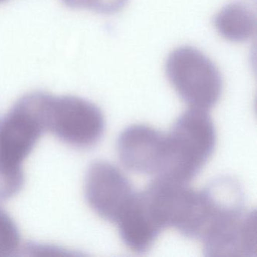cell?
<instances>
[{"mask_svg": "<svg viewBox=\"0 0 257 257\" xmlns=\"http://www.w3.org/2000/svg\"><path fill=\"white\" fill-rule=\"evenodd\" d=\"M140 195L161 230L171 227L188 237L199 238L216 212L207 189L194 190L186 183L156 178Z\"/></svg>", "mask_w": 257, "mask_h": 257, "instance_id": "6da1fadb", "label": "cell"}, {"mask_svg": "<svg viewBox=\"0 0 257 257\" xmlns=\"http://www.w3.org/2000/svg\"><path fill=\"white\" fill-rule=\"evenodd\" d=\"M166 73L174 89L192 109L207 111L220 97L222 78L213 62L195 48L182 46L173 51Z\"/></svg>", "mask_w": 257, "mask_h": 257, "instance_id": "277c9868", "label": "cell"}, {"mask_svg": "<svg viewBox=\"0 0 257 257\" xmlns=\"http://www.w3.org/2000/svg\"><path fill=\"white\" fill-rule=\"evenodd\" d=\"M73 8L91 10L103 14H112L120 11L127 0H63Z\"/></svg>", "mask_w": 257, "mask_h": 257, "instance_id": "7c38bea8", "label": "cell"}, {"mask_svg": "<svg viewBox=\"0 0 257 257\" xmlns=\"http://www.w3.org/2000/svg\"><path fill=\"white\" fill-rule=\"evenodd\" d=\"M4 0H0V2H4Z\"/></svg>", "mask_w": 257, "mask_h": 257, "instance_id": "4fadbf2b", "label": "cell"}, {"mask_svg": "<svg viewBox=\"0 0 257 257\" xmlns=\"http://www.w3.org/2000/svg\"><path fill=\"white\" fill-rule=\"evenodd\" d=\"M40 93L28 94L0 121V177L13 190L22 168L45 128Z\"/></svg>", "mask_w": 257, "mask_h": 257, "instance_id": "3957f363", "label": "cell"}, {"mask_svg": "<svg viewBox=\"0 0 257 257\" xmlns=\"http://www.w3.org/2000/svg\"><path fill=\"white\" fill-rule=\"evenodd\" d=\"M165 135L150 126H130L118 138L120 160L132 171L158 178L165 165Z\"/></svg>", "mask_w": 257, "mask_h": 257, "instance_id": "ba28073f", "label": "cell"}, {"mask_svg": "<svg viewBox=\"0 0 257 257\" xmlns=\"http://www.w3.org/2000/svg\"><path fill=\"white\" fill-rule=\"evenodd\" d=\"M42 107L46 130L69 144L88 147L95 144L103 134V114L84 99L42 93Z\"/></svg>", "mask_w": 257, "mask_h": 257, "instance_id": "5b68a950", "label": "cell"}, {"mask_svg": "<svg viewBox=\"0 0 257 257\" xmlns=\"http://www.w3.org/2000/svg\"><path fill=\"white\" fill-rule=\"evenodd\" d=\"M115 224L126 246L136 252L150 249L161 231L149 216L140 193Z\"/></svg>", "mask_w": 257, "mask_h": 257, "instance_id": "9c48e42d", "label": "cell"}, {"mask_svg": "<svg viewBox=\"0 0 257 257\" xmlns=\"http://www.w3.org/2000/svg\"><path fill=\"white\" fill-rule=\"evenodd\" d=\"M214 24L219 34L232 42L246 41L255 31L253 15L239 4H231L222 9L216 15Z\"/></svg>", "mask_w": 257, "mask_h": 257, "instance_id": "30bf717a", "label": "cell"}, {"mask_svg": "<svg viewBox=\"0 0 257 257\" xmlns=\"http://www.w3.org/2000/svg\"><path fill=\"white\" fill-rule=\"evenodd\" d=\"M130 182L108 162L93 164L85 180V195L91 208L103 219L116 222L135 199Z\"/></svg>", "mask_w": 257, "mask_h": 257, "instance_id": "52a82bcc", "label": "cell"}, {"mask_svg": "<svg viewBox=\"0 0 257 257\" xmlns=\"http://www.w3.org/2000/svg\"><path fill=\"white\" fill-rule=\"evenodd\" d=\"M165 135V166L159 178L187 183L199 172L214 150L213 121L207 111L190 108Z\"/></svg>", "mask_w": 257, "mask_h": 257, "instance_id": "7a4b0ae2", "label": "cell"}, {"mask_svg": "<svg viewBox=\"0 0 257 257\" xmlns=\"http://www.w3.org/2000/svg\"><path fill=\"white\" fill-rule=\"evenodd\" d=\"M19 230L7 212L0 208V256L13 255L19 249Z\"/></svg>", "mask_w": 257, "mask_h": 257, "instance_id": "8fae6325", "label": "cell"}, {"mask_svg": "<svg viewBox=\"0 0 257 257\" xmlns=\"http://www.w3.org/2000/svg\"><path fill=\"white\" fill-rule=\"evenodd\" d=\"M256 238V212L240 206L219 211L199 239L209 256L254 257Z\"/></svg>", "mask_w": 257, "mask_h": 257, "instance_id": "8992f818", "label": "cell"}]
</instances>
